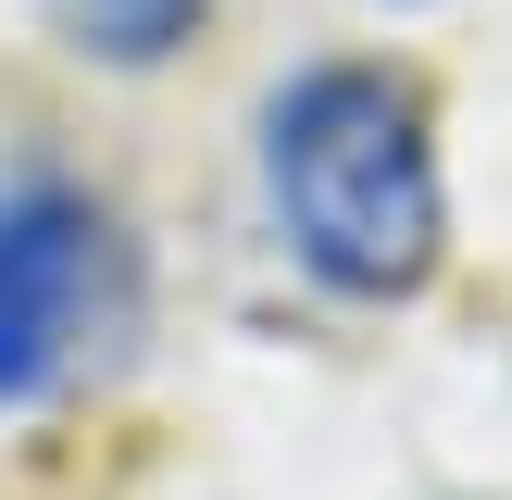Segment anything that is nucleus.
Wrapping results in <instances>:
<instances>
[{"label": "nucleus", "instance_id": "2", "mask_svg": "<svg viewBox=\"0 0 512 500\" xmlns=\"http://www.w3.org/2000/svg\"><path fill=\"white\" fill-rule=\"evenodd\" d=\"M100 263L113 225L63 175H0V413H25L38 388H63V363L88 350Z\"/></svg>", "mask_w": 512, "mask_h": 500}, {"label": "nucleus", "instance_id": "3", "mask_svg": "<svg viewBox=\"0 0 512 500\" xmlns=\"http://www.w3.org/2000/svg\"><path fill=\"white\" fill-rule=\"evenodd\" d=\"M38 13H50V38H63L75 63L150 75V63H175V50L200 38V13H213V0H38Z\"/></svg>", "mask_w": 512, "mask_h": 500}, {"label": "nucleus", "instance_id": "1", "mask_svg": "<svg viewBox=\"0 0 512 500\" xmlns=\"http://www.w3.org/2000/svg\"><path fill=\"white\" fill-rule=\"evenodd\" d=\"M263 213L325 300H413L450 263V175L400 63H300L263 100Z\"/></svg>", "mask_w": 512, "mask_h": 500}]
</instances>
